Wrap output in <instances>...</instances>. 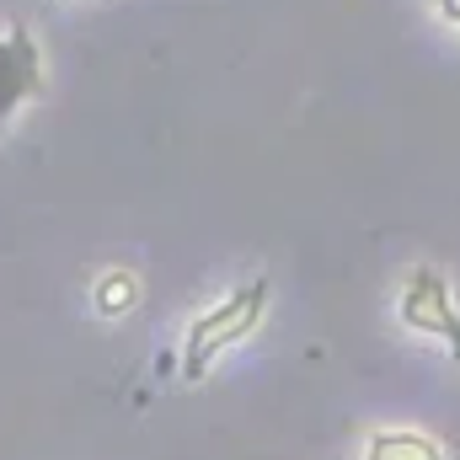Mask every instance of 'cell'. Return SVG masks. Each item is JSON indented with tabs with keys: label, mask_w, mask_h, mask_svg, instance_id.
Masks as SVG:
<instances>
[{
	"label": "cell",
	"mask_w": 460,
	"mask_h": 460,
	"mask_svg": "<svg viewBox=\"0 0 460 460\" xmlns=\"http://www.w3.org/2000/svg\"><path fill=\"white\" fill-rule=\"evenodd\" d=\"M268 300H273V284L268 279H246V284H235L226 300H215L209 311H199L193 322H188V338H182V385H199L209 369H215V358L226 353V348L246 343L257 327H262V316H268Z\"/></svg>",
	"instance_id": "cell-1"
},
{
	"label": "cell",
	"mask_w": 460,
	"mask_h": 460,
	"mask_svg": "<svg viewBox=\"0 0 460 460\" xmlns=\"http://www.w3.org/2000/svg\"><path fill=\"white\" fill-rule=\"evenodd\" d=\"M38 92H43V54H38V38L16 22L0 32V128Z\"/></svg>",
	"instance_id": "cell-3"
},
{
	"label": "cell",
	"mask_w": 460,
	"mask_h": 460,
	"mask_svg": "<svg viewBox=\"0 0 460 460\" xmlns=\"http://www.w3.org/2000/svg\"><path fill=\"white\" fill-rule=\"evenodd\" d=\"M364 460H456L429 429H375L364 439Z\"/></svg>",
	"instance_id": "cell-4"
},
{
	"label": "cell",
	"mask_w": 460,
	"mask_h": 460,
	"mask_svg": "<svg viewBox=\"0 0 460 460\" xmlns=\"http://www.w3.org/2000/svg\"><path fill=\"white\" fill-rule=\"evenodd\" d=\"M439 16H445L450 27H460V0H439Z\"/></svg>",
	"instance_id": "cell-6"
},
{
	"label": "cell",
	"mask_w": 460,
	"mask_h": 460,
	"mask_svg": "<svg viewBox=\"0 0 460 460\" xmlns=\"http://www.w3.org/2000/svg\"><path fill=\"white\" fill-rule=\"evenodd\" d=\"M139 273H128V268H108L102 279H97V289H92V305H97V316H108V322H118V316H128L134 305H139Z\"/></svg>",
	"instance_id": "cell-5"
},
{
	"label": "cell",
	"mask_w": 460,
	"mask_h": 460,
	"mask_svg": "<svg viewBox=\"0 0 460 460\" xmlns=\"http://www.w3.org/2000/svg\"><path fill=\"white\" fill-rule=\"evenodd\" d=\"M396 316L407 332H423V338H439L450 343V358L460 364V305L456 289L439 268H412L407 284H402V300H396Z\"/></svg>",
	"instance_id": "cell-2"
}]
</instances>
